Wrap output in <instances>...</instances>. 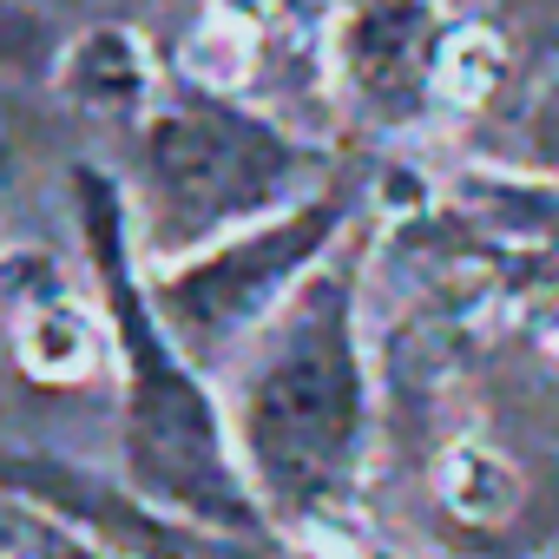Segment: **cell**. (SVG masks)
<instances>
[{
    "label": "cell",
    "mask_w": 559,
    "mask_h": 559,
    "mask_svg": "<svg viewBox=\"0 0 559 559\" xmlns=\"http://www.w3.org/2000/svg\"><path fill=\"white\" fill-rule=\"evenodd\" d=\"M80 230L106 290V330L126 362V474L145 507L204 526V533H243L257 520L243 461L224 435L217 402L191 376L185 349L165 336L152 297L132 270V211L119 204L112 178L80 171Z\"/></svg>",
    "instance_id": "6da1fadb"
},
{
    "label": "cell",
    "mask_w": 559,
    "mask_h": 559,
    "mask_svg": "<svg viewBox=\"0 0 559 559\" xmlns=\"http://www.w3.org/2000/svg\"><path fill=\"white\" fill-rule=\"evenodd\" d=\"M369 376L356 343V276L323 263L263 323L237 382V461L276 513H323L362 461Z\"/></svg>",
    "instance_id": "7a4b0ae2"
},
{
    "label": "cell",
    "mask_w": 559,
    "mask_h": 559,
    "mask_svg": "<svg viewBox=\"0 0 559 559\" xmlns=\"http://www.w3.org/2000/svg\"><path fill=\"white\" fill-rule=\"evenodd\" d=\"M304 178H310V152L290 132H276L270 119L217 93H191L145 112L132 230L158 263H185L276 211L304 204L297 198Z\"/></svg>",
    "instance_id": "3957f363"
},
{
    "label": "cell",
    "mask_w": 559,
    "mask_h": 559,
    "mask_svg": "<svg viewBox=\"0 0 559 559\" xmlns=\"http://www.w3.org/2000/svg\"><path fill=\"white\" fill-rule=\"evenodd\" d=\"M336 230H343V204L304 198L185 263H165L145 284V297L165 336L185 349V362H224L237 343H257L263 323L330 263Z\"/></svg>",
    "instance_id": "277c9868"
},
{
    "label": "cell",
    "mask_w": 559,
    "mask_h": 559,
    "mask_svg": "<svg viewBox=\"0 0 559 559\" xmlns=\"http://www.w3.org/2000/svg\"><path fill=\"white\" fill-rule=\"evenodd\" d=\"M441 40H448V27L428 0H362L336 34V67L369 112L408 119L435 93Z\"/></svg>",
    "instance_id": "5b68a950"
},
{
    "label": "cell",
    "mask_w": 559,
    "mask_h": 559,
    "mask_svg": "<svg viewBox=\"0 0 559 559\" xmlns=\"http://www.w3.org/2000/svg\"><path fill=\"white\" fill-rule=\"evenodd\" d=\"M60 86L93 112H152V53L126 27H93L60 53Z\"/></svg>",
    "instance_id": "8992f818"
},
{
    "label": "cell",
    "mask_w": 559,
    "mask_h": 559,
    "mask_svg": "<svg viewBox=\"0 0 559 559\" xmlns=\"http://www.w3.org/2000/svg\"><path fill=\"white\" fill-rule=\"evenodd\" d=\"M21 362L40 382H80L99 369V343H112V330H99V310H86L67 290L27 297L21 304Z\"/></svg>",
    "instance_id": "52a82bcc"
},
{
    "label": "cell",
    "mask_w": 559,
    "mask_h": 559,
    "mask_svg": "<svg viewBox=\"0 0 559 559\" xmlns=\"http://www.w3.org/2000/svg\"><path fill=\"white\" fill-rule=\"evenodd\" d=\"M441 500H448V513H461L474 526H500V520L520 513L526 474L500 448H487V441H454L441 454Z\"/></svg>",
    "instance_id": "ba28073f"
},
{
    "label": "cell",
    "mask_w": 559,
    "mask_h": 559,
    "mask_svg": "<svg viewBox=\"0 0 559 559\" xmlns=\"http://www.w3.org/2000/svg\"><path fill=\"white\" fill-rule=\"evenodd\" d=\"M500 73H507V53H500L493 34H480V27H448L441 67H435V99H448V106H480V99L500 86Z\"/></svg>",
    "instance_id": "9c48e42d"
},
{
    "label": "cell",
    "mask_w": 559,
    "mask_h": 559,
    "mask_svg": "<svg viewBox=\"0 0 559 559\" xmlns=\"http://www.w3.org/2000/svg\"><path fill=\"white\" fill-rule=\"evenodd\" d=\"M53 67V27L34 0H0V73Z\"/></svg>",
    "instance_id": "30bf717a"
},
{
    "label": "cell",
    "mask_w": 559,
    "mask_h": 559,
    "mask_svg": "<svg viewBox=\"0 0 559 559\" xmlns=\"http://www.w3.org/2000/svg\"><path fill=\"white\" fill-rule=\"evenodd\" d=\"M526 152L559 171V73L546 80V93H539L533 112H526Z\"/></svg>",
    "instance_id": "8fae6325"
},
{
    "label": "cell",
    "mask_w": 559,
    "mask_h": 559,
    "mask_svg": "<svg viewBox=\"0 0 559 559\" xmlns=\"http://www.w3.org/2000/svg\"><path fill=\"white\" fill-rule=\"evenodd\" d=\"M546 304H552V317H559V270H552V284H546Z\"/></svg>",
    "instance_id": "7c38bea8"
}]
</instances>
